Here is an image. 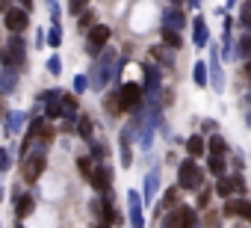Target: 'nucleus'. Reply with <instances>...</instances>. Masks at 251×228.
Listing matches in <instances>:
<instances>
[{
	"label": "nucleus",
	"mask_w": 251,
	"mask_h": 228,
	"mask_svg": "<svg viewBox=\"0 0 251 228\" xmlns=\"http://www.w3.org/2000/svg\"><path fill=\"white\" fill-rule=\"evenodd\" d=\"M0 199H3V193H0Z\"/></svg>",
	"instance_id": "nucleus-44"
},
{
	"label": "nucleus",
	"mask_w": 251,
	"mask_h": 228,
	"mask_svg": "<svg viewBox=\"0 0 251 228\" xmlns=\"http://www.w3.org/2000/svg\"><path fill=\"white\" fill-rule=\"evenodd\" d=\"M15 228H24V225H21V222H15Z\"/></svg>",
	"instance_id": "nucleus-42"
},
{
	"label": "nucleus",
	"mask_w": 251,
	"mask_h": 228,
	"mask_svg": "<svg viewBox=\"0 0 251 228\" xmlns=\"http://www.w3.org/2000/svg\"><path fill=\"white\" fill-rule=\"evenodd\" d=\"M45 42H48L50 48H59V45H62V30H59V24H53V27H50V33H48V39H45Z\"/></svg>",
	"instance_id": "nucleus-27"
},
{
	"label": "nucleus",
	"mask_w": 251,
	"mask_h": 228,
	"mask_svg": "<svg viewBox=\"0 0 251 228\" xmlns=\"http://www.w3.org/2000/svg\"><path fill=\"white\" fill-rule=\"evenodd\" d=\"M15 74H12V68H3V71H0V92H12L15 89Z\"/></svg>",
	"instance_id": "nucleus-21"
},
{
	"label": "nucleus",
	"mask_w": 251,
	"mask_h": 228,
	"mask_svg": "<svg viewBox=\"0 0 251 228\" xmlns=\"http://www.w3.org/2000/svg\"><path fill=\"white\" fill-rule=\"evenodd\" d=\"M86 3H89V0H71V3H68V9H71V12H74V15H80V12H83V6H86Z\"/></svg>",
	"instance_id": "nucleus-37"
},
{
	"label": "nucleus",
	"mask_w": 251,
	"mask_h": 228,
	"mask_svg": "<svg viewBox=\"0 0 251 228\" xmlns=\"http://www.w3.org/2000/svg\"><path fill=\"white\" fill-rule=\"evenodd\" d=\"M236 54H239L242 59H248V54H251V36H248V33L239 39V45H236Z\"/></svg>",
	"instance_id": "nucleus-29"
},
{
	"label": "nucleus",
	"mask_w": 251,
	"mask_h": 228,
	"mask_svg": "<svg viewBox=\"0 0 251 228\" xmlns=\"http://www.w3.org/2000/svg\"><path fill=\"white\" fill-rule=\"evenodd\" d=\"M239 24H242V30H248V27H251V0H245V3H242V15H239Z\"/></svg>",
	"instance_id": "nucleus-31"
},
{
	"label": "nucleus",
	"mask_w": 251,
	"mask_h": 228,
	"mask_svg": "<svg viewBox=\"0 0 251 228\" xmlns=\"http://www.w3.org/2000/svg\"><path fill=\"white\" fill-rule=\"evenodd\" d=\"M192 27H195V48H204V45L210 42V30H207V21H204L201 15H195Z\"/></svg>",
	"instance_id": "nucleus-15"
},
{
	"label": "nucleus",
	"mask_w": 251,
	"mask_h": 228,
	"mask_svg": "<svg viewBox=\"0 0 251 228\" xmlns=\"http://www.w3.org/2000/svg\"><path fill=\"white\" fill-rule=\"evenodd\" d=\"M92 24H95V15H92V12H86V15H83V12H80V30H83V33H86V30H89V27H92Z\"/></svg>",
	"instance_id": "nucleus-34"
},
{
	"label": "nucleus",
	"mask_w": 251,
	"mask_h": 228,
	"mask_svg": "<svg viewBox=\"0 0 251 228\" xmlns=\"http://www.w3.org/2000/svg\"><path fill=\"white\" fill-rule=\"evenodd\" d=\"M18 3H21V9H30V6H33V0H18Z\"/></svg>",
	"instance_id": "nucleus-39"
},
{
	"label": "nucleus",
	"mask_w": 251,
	"mask_h": 228,
	"mask_svg": "<svg viewBox=\"0 0 251 228\" xmlns=\"http://www.w3.org/2000/svg\"><path fill=\"white\" fill-rule=\"evenodd\" d=\"M89 184H92L98 193H109V190H112V169H109V166H92Z\"/></svg>",
	"instance_id": "nucleus-10"
},
{
	"label": "nucleus",
	"mask_w": 251,
	"mask_h": 228,
	"mask_svg": "<svg viewBox=\"0 0 251 228\" xmlns=\"http://www.w3.org/2000/svg\"><path fill=\"white\" fill-rule=\"evenodd\" d=\"M3 21H6V30H12V33H24V30L30 27L27 9H15V6H9V9L3 12Z\"/></svg>",
	"instance_id": "nucleus-9"
},
{
	"label": "nucleus",
	"mask_w": 251,
	"mask_h": 228,
	"mask_svg": "<svg viewBox=\"0 0 251 228\" xmlns=\"http://www.w3.org/2000/svg\"><path fill=\"white\" fill-rule=\"evenodd\" d=\"M142 104H145V92L139 83H121V89H118L121 113H136V110H142Z\"/></svg>",
	"instance_id": "nucleus-3"
},
{
	"label": "nucleus",
	"mask_w": 251,
	"mask_h": 228,
	"mask_svg": "<svg viewBox=\"0 0 251 228\" xmlns=\"http://www.w3.org/2000/svg\"><path fill=\"white\" fill-rule=\"evenodd\" d=\"M210 68H213V80H207V83H210L216 92H222V89H225V80H222V68H219V59H213V62H210Z\"/></svg>",
	"instance_id": "nucleus-24"
},
{
	"label": "nucleus",
	"mask_w": 251,
	"mask_h": 228,
	"mask_svg": "<svg viewBox=\"0 0 251 228\" xmlns=\"http://www.w3.org/2000/svg\"><path fill=\"white\" fill-rule=\"evenodd\" d=\"M225 216H239V219H251V204H248V199L245 196H233V199H227L225 201Z\"/></svg>",
	"instance_id": "nucleus-11"
},
{
	"label": "nucleus",
	"mask_w": 251,
	"mask_h": 228,
	"mask_svg": "<svg viewBox=\"0 0 251 228\" xmlns=\"http://www.w3.org/2000/svg\"><path fill=\"white\" fill-rule=\"evenodd\" d=\"M0 62H3L6 68H12V65H21V62H24V39H21V33H12L9 48H6V51H0Z\"/></svg>",
	"instance_id": "nucleus-6"
},
{
	"label": "nucleus",
	"mask_w": 251,
	"mask_h": 228,
	"mask_svg": "<svg viewBox=\"0 0 251 228\" xmlns=\"http://www.w3.org/2000/svg\"><path fill=\"white\" fill-rule=\"evenodd\" d=\"M0 172H9V154L3 145H0Z\"/></svg>",
	"instance_id": "nucleus-36"
},
{
	"label": "nucleus",
	"mask_w": 251,
	"mask_h": 228,
	"mask_svg": "<svg viewBox=\"0 0 251 228\" xmlns=\"http://www.w3.org/2000/svg\"><path fill=\"white\" fill-rule=\"evenodd\" d=\"M204 145H207V151H210V154H219V157H225V151H227V142H225V137H222V134H213Z\"/></svg>",
	"instance_id": "nucleus-16"
},
{
	"label": "nucleus",
	"mask_w": 251,
	"mask_h": 228,
	"mask_svg": "<svg viewBox=\"0 0 251 228\" xmlns=\"http://www.w3.org/2000/svg\"><path fill=\"white\" fill-rule=\"evenodd\" d=\"M92 131H95V128H92V119H89V116H80V119H77V134H80L83 140H92Z\"/></svg>",
	"instance_id": "nucleus-26"
},
{
	"label": "nucleus",
	"mask_w": 251,
	"mask_h": 228,
	"mask_svg": "<svg viewBox=\"0 0 251 228\" xmlns=\"http://www.w3.org/2000/svg\"><path fill=\"white\" fill-rule=\"evenodd\" d=\"M198 225V219H195V210L192 207H172L169 210V216L160 222V228H195Z\"/></svg>",
	"instance_id": "nucleus-5"
},
{
	"label": "nucleus",
	"mask_w": 251,
	"mask_h": 228,
	"mask_svg": "<svg viewBox=\"0 0 251 228\" xmlns=\"http://www.w3.org/2000/svg\"><path fill=\"white\" fill-rule=\"evenodd\" d=\"M24 119H27V116H24V113H18V110L9 113V116H6V134H18L21 125H24Z\"/></svg>",
	"instance_id": "nucleus-19"
},
{
	"label": "nucleus",
	"mask_w": 251,
	"mask_h": 228,
	"mask_svg": "<svg viewBox=\"0 0 251 228\" xmlns=\"http://www.w3.org/2000/svg\"><path fill=\"white\" fill-rule=\"evenodd\" d=\"M157 190H160V172L151 169L148 178H145V193H139V196H142V204H151V201L157 199Z\"/></svg>",
	"instance_id": "nucleus-14"
},
{
	"label": "nucleus",
	"mask_w": 251,
	"mask_h": 228,
	"mask_svg": "<svg viewBox=\"0 0 251 228\" xmlns=\"http://www.w3.org/2000/svg\"><path fill=\"white\" fill-rule=\"evenodd\" d=\"M163 45H166V48H172V51H180L183 39H180V33H175V30H166V27H163Z\"/></svg>",
	"instance_id": "nucleus-20"
},
{
	"label": "nucleus",
	"mask_w": 251,
	"mask_h": 228,
	"mask_svg": "<svg viewBox=\"0 0 251 228\" xmlns=\"http://www.w3.org/2000/svg\"><path fill=\"white\" fill-rule=\"evenodd\" d=\"M103 110L109 113V116H118V113H121V107H118V92H109V95L103 98Z\"/></svg>",
	"instance_id": "nucleus-25"
},
{
	"label": "nucleus",
	"mask_w": 251,
	"mask_h": 228,
	"mask_svg": "<svg viewBox=\"0 0 251 228\" xmlns=\"http://www.w3.org/2000/svg\"><path fill=\"white\" fill-rule=\"evenodd\" d=\"M127 213H130V225L133 228H145V204H142L139 190L127 193Z\"/></svg>",
	"instance_id": "nucleus-8"
},
{
	"label": "nucleus",
	"mask_w": 251,
	"mask_h": 228,
	"mask_svg": "<svg viewBox=\"0 0 251 228\" xmlns=\"http://www.w3.org/2000/svg\"><path fill=\"white\" fill-rule=\"evenodd\" d=\"M189 3H192V6H198V3H201V0H189Z\"/></svg>",
	"instance_id": "nucleus-41"
},
{
	"label": "nucleus",
	"mask_w": 251,
	"mask_h": 228,
	"mask_svg": "<svg viewBox=\"0 0 251 228\" xmlns=\"http://www.w3.org/2000/svg\"><path fill=\"white\" fill-rule=\"evenodd\" d=\"M163 27H166V30H175V33H180V30L186 27V15L180 12V6L163 12Z\"/></svg>",
	"instance_id": "nucleus-12"
},
{
	"label": "nucleus",
	"mask_w": 251,
	"mask_h": 228,
	"mask_svg": "<svg viewBox=\"0 0 251 228\" xmlns=\"http://www.w3.org/2000/svg\"><path fill=\"white\" fill-rule=\"evenodd\" d=\"M48 71H50V74H59V71H62V62H59V57H50V59H48Z\"/></svg>",
	"instance_id": "nucleus-35"
},
{
	"label": "nucleus",
	"mask_w": 251,
	"mask_h": 228,
	"mask_svg": "<svg viewBox=\"0 0 251 228\" xmlns=\"http://www.w3.org/2000/svg\"><path fill=\"white\" fill-rule=\"evenodd\" d=\"M45 166H48V148L45 145H36V151L33 154H24V160H21V178L27 184H36L42 178Z\"/></svg>",
	"instance_id": "nucleus-1"
},
{
	"label": "nucleus",
	"mask_w": 251,
	"mask_h": 228,
	"mask_svg": "<svg viewBox=\"0 0 251 228\" xmlns=\"http://www.w3.org/2000/svg\"><path fill=\"white\" fill-rule=\"evenodd\" d=\"M9 9V3H6V0H0V12H6Z\"/></svg>",
	"instance_id": "nucleus-40"
},
{
	"label": "nucleus",
	"mask_w": 251,
	"mask_h": 228,
	"mask_svg": "<svg viewBox=\"0 0 251 228\" xmlns=\"http://www.w3.org/2000/svg\"><path fill=\"white\" fill-rule=\"evenodd\" d=\"M172 3H177V6H180V0H172Z\"/></svg>",
	"instance_id": "nucleus-43"
},
{
	"label": "nucleus",
	"mask_w": 251,
	"mask_h": 228,
	"mask_svg": "<svg viewBox=\"0 0 251 228\" xmlns=\"http://www.w3.org/2000/svg\"><path fill=\"white\" fill-rule=\"evenodd\" d=\"M204 184V169L189 157L177 166V190H198Z\"/></svg>",
	"instance_id": "nucleus-2"
},
{
	"label": "nucleus",
	"mask_w": 251,
	"mask_h": 228,
	"mask_svg": "<svg viewBox=\"0 0 251 228\" xmlns=\"http://www.w3.org/2000/svg\"><path fill=\"white\" fill-rule=\"evenodd\" d=\"M204 148H207V145H204V137H201V134H192V137L186 140V151H189L192 157H201Z\"/></svg>",
	"instance_id": "nucleus-17"
},
{
	"label": "nucleus",
	"mask_w": 251,
	"mask_h": 228,
	"mask_svg": "<svg viewBox=\"0 0 251 228\" xmlns=\"http://www.w3.org/2000/svg\"><path fill=\"white\" fill-rule=\"evenodd\" d=\"M100 59L95 62V68H92V80H89V86H95V89H103L106 86V77H109V71H112V62H115V54L112 51H100L98 54Z\"/></svg>",
	"instance_id": "nucleus-4"
},
{
	"label": "nucleus",
	"mask_w": 251,
	"mask_h": 228,
	"mask_svg": "<svg viewBox=\"0 0 251 228\" xmlns=\"http://www.w3.org/2000/svg\"><path fill=\"white\" fill-rule=\"evenodd\" d=\"M210 199H213V193H210L207 187H204V190L198 187V207H207V204H210Z\"/></svg>",
	"instance_id": "nucleus-33"
},
{
	"label": "nucleus",
	"mask_w": 251,
	"mask_h": 228,
	"mask_svg": "<svg viewBox=\"0 0 251 228\" xmlns=\"http://www.w3.org/2000/svg\"><path fill=\"white\" fill-rule=\"evenodd\" d=\"M86 33H89V39H86L89 57H98V54L103 51V45L109 42V27H103V24H92Z\"/></svg>",
	"instance_id": "nucleus-7"
},
{
	"label": "nucleus",
	"mask_w": 251,
	"mask_h": 228,
	"mask_svg": "<svg viewBox=\"0 0 251 228\" xmlns=\"http://www.w3.org/2000/svg\"><path fill=\"white\" fill-rule=\"evenodd\" d=\"M207 65L204 62H195V86H207Z\"/></svg>",
	"instance_id": "nucleus-30"
},
{
	"label": "nucleus",
	"mask_w": 251,
	"mask_h": 228,
	"mask_svg": "<svg viewBox=\"0 0 251 228\" xmlns=\"http://www.w3.org/2000/svg\"><path fill=\"white\" fill-rule=\"evenodd\" d=\"M177 193H180L177 187H172V190H166V193H163V201H160V210H166V207H169V210H172V207H177V199H180Z\"/></svg>",
	"instance_id": "nucleus-23"
},
{
	"label": "nucleus",
	"mask_w": 251,
	"mask_h": 228,
	"mask_svg": "<svg viewBox=\"0 0 251 228\" xmlns=\"http://www.w3.org/2000/svg\"><path fill=\"white\" fill-rule=\"evenodd\" d=\"M89 148H92V157H103V154H106V148H103L100 142H89Z\"/></svg>",
	"instance_id": "nucleus-38"
},
{
	"label": "nucleus",
	"mask_w": 251,
	"mask_h": 228,
	"mask_svg": "<svg viewBox=\"0 0 251 228\" xmlns=\"http://www.w3.org/2000/svg\"><path fill=\"white\" fill-rule=\"evenodd\" d=\"M92 166H95V163H92V157H86V154H83V157H77V169H80V175H83L86 181H89V175H92Z\"/></svg>",
	"instance_id": "nucleus-28"
},
{
	"label": "nucleus",
	"mask_w": 251,
	"mask_h": 228,
	"mask_svg": "<svg viewBox=\"0 0 251 228\" xmlns=\"http://www.w3.org/2000/svg\"><path fill=\"white\" fill-rule=\"evenodd\" d=\"M121 163H124V166L133 163V157H130V128L121 131Z\"/></svg>",
	"instance_id": "nucleus-18"
},
{
	"label": "nucleus",
	"mask_w": 251,
	"mask_h": 228,
	"mask_svg": "<svg viewBox=\"0 0 251 228\" xmlns=\"http://www.w3.org/2000/svg\"><path fill=\"white\" fill-rule=\"evenodd\" d=\"M207 169H210V175H225L227 169H225V157H219V154H210V160H207Z\"/></svg>",
	"instance_id": "nucleus-22"
},
{
	"label": "nucleus",
	"mask_w": 251,
	"mask_h": 228,
	"mask_svg": "<svg viewBox=\"0 0 251 228\" xmlns=\"http://www.w3.org/2000/svg\"><path fill=\"white\" fill-rule=\"evenodd\" d=\"M89 89V80H86V74H77V80H74V95H83Z\"/></svg>",
	"instance_id": "nucleus-32"
},
{
	"label": "nucleus",
	"mask_w": 251,
	"mask_h": 228,
	"mask_svg": "<svg viewBox=\"0 0 251 228\" xmlns=\"http://www.w3.org/2000/svg\"><path fill=\"white\" fill-rule=\"evenodd\" d=\"M12 210H15V216H18V219H27V216L36 210V199H33L30 193H21V196H15Z\"/></svg>",
	"instance_id": "nucleus-13"
}]
</instances>
